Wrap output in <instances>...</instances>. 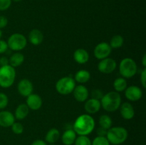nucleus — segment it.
<instances>
[{"instance_id":"9","label":"nucleus","mask_w":146,"mask_h":145,"mask_svg":"<svg viewBox=\"0 0 146 145\" xmlns=\"http://www.w3.org/2000/svg\"><path fill=\"white\" fill-rule=\"evenodd\" d=\"M117 66L116 61L111 58L101 60L98 64V69L104 74H110L113 72Z\"/></svg>"},{"instance_id":"15","label":"nucleus","mask_w":146,"mask_h":145,"mask_svg":"<svg viewBox=\"0 0 146 145\" xmlns=\"http://www.w3.org/2000/svg\"><path fill=\"white\" fill-rule=\"evenodd\" d=\"M120 112H121L122 117L127 120L133 119L135 116V109H134L133 105L129 102H125L123 104H121Z\"/></svg>"},{"instance_id":"24","label":"nucleus","mask_w":146,"mask_h":145,"mask_svg":"<svg viewBox=\"0 0 146 145\" xmlns=\"http://www.w3.org/2000/svg\"><path fill=\"white\" fill-rule=\"evenodd\" d=\"M113 88L115 92H123L127 88V81L124 78H118L114 80Z\"/></svg>"},{"instance_id":"29","label":"nucleus","mask_w":146,"mask_h":145,"mask_svg":"<svg viewBox=\"0 0 146 145\" xmlns=\"http://www.w3.org/2000/svg\"><path fill=\"white\" fill-rule=\"evenodd\" d=\"M11 127V130L15 134H21L24 132V127L20 122H14Z\"/></svg>"},{"instance_id":"33","label":"nucleus","mask_w":146,"mask_h":145,"mask_svg":"<svg viewBox=\"0 0 146 145\" xmlns=\"http://www.w3.org/2000/svg\"><path fill=\"white\" fill-rule=\"evenodd\" d=\"M8 44L4 40L0 39V54H2L5 53L8 49Z\"/></svg>"},{"instance_id":"7","label":"nucleus","mask_w":146,"mask_h":145,"mask_svg":"<svg viewBox=\"0 0 146 145\" xmlns=\"http://www.w3.org/2000/svg\"><path fill=\"white\" fill-rule=\"evenodd\" d=\"M7 44L9 48L12 51H19L27 46V40L23 34L16 33L9 38Z\"/></svg>"},{"instance_id":"30","label":"nucleus","mask_w":146,"mask_h":145,"mask_svg":"<svg viewBox=\"0 0 146 145\" xmlns=\"http://www.w3.org/2000/svg\"><path fill=\"white\" fill-rule=\"evenodd\" d=\"M9 103V98L5 93L0 92V109L7 107Z\"/></svg>"},{"instance_id":"23","label":"nucleus","mask_w":146,"mask_h":145,"mask_svg":"<svg viewBox=\"0 0 146 145\" xmlns=\"http://www.w3.org/2000/svg\"><path fill=\"white\" fill-rule=\"evenodd\" d=\"M91 78V74L86 70H81L75 74V81L79 83L87 82Z\"/></svg>"},{"instance_id":"31","label":"nucleus","mask_w":146,"mask_h":145,"mask_svg":"<svg viewBox=\"0 0 146 145\" xmlns=\"http://www.w3.org/2000/svg\"><path fill=\"white\" fill-rule=\"evenodd\" d=\"M11 0H0V11H5L10 7Z\"/></svg>"},{"instance_id":"34","label":"nucleus","mask_w":146,"mask_h":145,"mask_svg":"<svg viewBox=\"0 0 146 145\" xmlns=\"http://www.w3.org/2000/svg\"><path fill=\"white\" fill-rule=\"evenodd\" d=\"M8 24V19L4 16H0V29L5 28Z\"/></svg>"},{"instance_id":"28","label":"nucleus","mask_w":146,"mask_h":145,"mask_svg":"<svg viewBox=\"0 0 146 145\" xmlns=\"http://www.w3.org/2000/svg\"><path fill=\"white\" fill-rule=\"evenodd\" d=\"M91 145H110L106 136H96L91 142Z\"/></svg>"},{"instance_id":"5","label":"nucleus","mask_w":146,"mask_h":145,"mask_svg":"<svg viewBox=\"0 0 146 145\" xmlns=\"http://www.w3.org/2000/svg\"><path fill=\"white\" fill-rule=\"evenodd\" d=\"M137 71H138L137 64L132 58H125L120 63L119 72L123 78H132L136 74Z\"/></svg>"},{"instance_id":"6","label":"nucleus","mask_w":146,"mask_h":145,"mask_svg":"<svg viewBox=\"0 0 146 145\" xmlns=\"http://www.w3.org/2000/svg\"><path fill=\"white\" fill-rule=\"evenodd\" d=\"M76 87V81L71 77H64L57 81L56 90L59 94L66 95L71 93Z\"/></svg>"},{"instance_id":"11","label":"nucleus","mask_w":146,"mask_h":145,"mask_svg":"<svg viewBox=\"0 0 146 145\" xmlns=\"http://www.w3.org/2000/svg\"><path fill=\"white\" fill-rule=\"evenodd\" d=\"M125 95L128 100L135 102L142 98L143 91L139 87L131 85L125 90Z\"/></svg>"},{"instance_id":"14","label":"nucleus","mask_w":146,"mask_h":145,"mask_svg":"<svg viewBox=\"0 0 146 145\" xmlns=\"http://www.w3.org/2000/svg\"><path fill=\"white\" fill-rule=\"evenodd\" d=\"M15 122V117L9 111L0 112V126L3 127H9Z\"/></svg>"},{"instance_id":"10","label":"nucleus","mask_w":146,"mask_h":145,"mask_svg":"<svg viewBox=\"0 0 146 145\" xmlns=\"http://www.w3.org/2000/svg\"><path fill=\"white\" fill-rule=\"evenodd\" d=\"M33 84L27 78L21 80L17 85V90H18L19 93L23 97H28L31 95L33 92Z\"/></svg>"},{"instance_id":"21","label":"nucleus","mask_w":146,"mask_h":145,"mask_svg":"<svg viewBox=\"0 0 146 145\" xmlns=\"http://www.w3.org/2000/svg\"><path fill=\"white\" fill-rule=\"evenodd\" d=\"M60 138V132L56 128H52L48 131L46 135V142L48 144H55Z\"/></svg>"},{"instance_id":"1","label":"nucleus","mask_w":146,"mask_h":145,"mask_svg":"<svg viewBox=\"0 0 146 145\" xmlns=\"http://www.w3.org/2000/svg\"><path fill=\"white\" fill-rule=\"evenodd\" d=\"M95 128V121L88 114H84L76 118L73 126L74 132L78 135L87 136L94 131Z\"/></svg>"},{"instance_id":"26","label":"nucleus","mask_w":146,"mask_h":145,"mask_svg":"<svg viewBox=\"0 0 146 145\" xmlns=\"http://www.w3.org/2000/svg\"><path fill=\"white\" fill-rule=\"evenodd\" d=\"M124 39L121 35H115L112 37L110 41L109 45L112 48H121L123 45Z\"/></svg>"},{"instance_id":"36","label":"nucleus","mask_w":146,"mask_h":145,"mask_svg":"<svg viewBox=\"0 0 146 145\" xmlns=\"http://www.w3.org/2000/svg\"><path fill=\"white\" fill-rule=\"evenodd\" d=\"M107 131H108L107 129H104V128L101 127H100L99 128H98L96 132H97V134H98V136H106Z\"/></svg>"},{"instance_id":"27","label":"nucleus","mask_w":146,"mask_h":145,"mask_svg":"<svg viewBox=\"0 0 146 145\" xmlns=\"http://www.w3.org/2000/svg\"><path fill=\"white\" fill-rule=\"evenodd\" d=\"M75 145H91V141L89 138L85 135H79L76 139Z\"/></svg>"},{"instance_id":"39","label":"nucleus","mask_w":146,"mask_h":145,"mask_svg":"<svg viewBox=\"0 0 146 145\" xmlns=\"http://www.w3.org/2000/svg\"><path fill=\"white\" fill-rule=\"evenodd\" d=\"M142 63H143V65L144 68H145V66H146V55L145 54L143 55V57Z\"/></svg>"},{"instance_id":"37","label":"nucleus","mask_w":146,"mask_h":145,"mask_svg":"<svg viewBox=\"0 0 146 145\" xmlns=\"http://www.w3.org/2000/svg\"><path fill=\"white\" fill-rule=\"evenodd\" d=\"M7 65H9V59L6 56H1L0 58V66H5Z\"/></svg>"},{"instance_id":"32","label":"nucleus","mask_w":146,"mask_h":145,"mask_svg":"<svg viewBox=\"0 0 146 145\" xmlns=\"http://www.w3.org/2000/svg\"><path fill=\"white\" fill-rule=\"evenodd\" d=\"M104 95V94L103 93V92L101 90L96 89L92 91V92H91V97H92L91 98H94V99L100 100H101V98H103Z\"/></svg>"},{"instance_id":"20","label":"nucleus","mask_w":146,"mask_h":145,"mask_svg":"<svg viewBox=\"0 0 146 145\" xmlns=\"http://www.w3.org/2000/svg\"><path fill=\"white\" fill-rule=\"evenodd\" d=\"M29 113V108L28 107L27 104H20L16 109L14 117L19 120H22L28 116Z\"/></svg>"},{"instance_id":"19","label":"nucleus","mask_w":146,"mask_h":145,"mask_svg":"<svg viewBox=\"0 0 146 145\" xmlns=\"http://www.w3.org/2000/svg\"><path fill=\"white\" fill-rule=\"evenodd\" d=\"M76 139V133L74 129H69L66 130L61 136V141L64 145H72Z\"/></svg>"},{"instance_id":"41","label":"nucleus","mask_w":146,"mask_h":145,"mask_svg":"<svg viewBox=\"0 0 146 145\" xmlns=\"http://www.w3.org/2000/svg\"><path fill=\"white\" fill-rule=\"evenodd\" d=\"M11 1H16V2H18V1H21V0H11Z\"/></svg>"},{"instance_id":"16","label":"nucleus","mask_w":146,"mask_h":145,"mask_svg":"<svg viewBox=\"0 0 146 145\" xmlns=\"http://www.w3.org/2000/svg\"><path fill=\"white\" fill-rule=\"evenodd\" d=\"M101 101L98 100L94 99V98H91V99L86 100L85 105H84L85 110L86 111L88 115L97 113L101 109Z\"/></svg>"},{"instance_id":"3","label":"nucleus","mask_w":146,"mask_h":145,"mask_svg":"<svg viewBox=\"0 0 146 145\" xmlns=\"http://www.w3.org/2000/svg\"><path fill=\"white\" fill-rule=\"evenodd\" d=\"M128 136V131L125 128L122 127H114L108 129L106 138L110 144L119 145L125 142Z\"/></svg>"},{"instance_id":"40","label":"nucleus","mask_w":146,"mask_h":145,"mask_svg":"<svg viewBox=\"0 0 146 145\" xmlns=\"http://www.w3.org/2000/svg\"><path fill=\"white\" fill-rule=\"evenodd\" d=\"M1 36H2V31H1V30L0 29V39H1Z\"/></svg>"},{"instance_id":"13","label":"nucleus","mask_w":146,"mask_h":145,"mask_svg":"<svg viewBox=\"0 0 146 145\" xmlns=\"http://www.w3.org/2000/svg\"><path fill=\"white\" fill-rule=\"evenodd\" d=\"M73 92H74V98L78 102H83L88 100V90L86 87L84 85H79L78 86H76Z\"/></svg>"},{"instance_id":"17","label":"nucleus","mask_w":146,"mask_h":145,"mask_svg":"<svg viewBox=\"0 0 146 145\" xmlns=\"http://www.w3.org/2000/svg\"><path fill=\"white\" fill-rule=\"evenodd\" d=\"M29 40L30 43L34 45H38L44 41V34L40 30L33 29L29 34Z\"/></svg>"},{"instance_id":"35","label":"nucleus","mask_w":146,"mask_h":145,"mask_svg":"<svg viewBox=\"0 0 146 145\" xmlns=\"http://www.w3.org/2000/svg\"><path fill=\"white\" fill-rule=\"evenodd\" d=\"M141 82L144 88H146V69L144 68L143 71L141 72Z\"/></svg>"},{"instance_id":"18","label":"nucleus","mask_w":146,"mask_h":145,"mask_svg":"<svg viewBox=\"0 0 146 145\" xmlns=\"http://www.w3.org/2000/svg\"><path fill=\"white\" fill-rule=\"evenodd\" d=\"M74 58L78 64H85L89 60V54L86 50L84 48H78L74 52Z\"/></svg>"},{"instance_id":"4","label":"nucleus","mask_w":146,"mask_h":145,"mask_svg":"<svg viewBox=\"0 0 146 145\" xmlns=\"http://www.w3.org/2000/svg\"><path fill=\"white\" fill-rule=\"evenodd\" d=\"M16 78L15 68L10 65L0 66V86L8 88L14 84Z\"/></svg>"},{"instance_id":"38","label":"nucleus","mask_w":146,"mask_h":145,"mask_svg":"<svg viewBox=\"0 0 146 145\" xmlns=\"http://www.w3.org/2000/svg\"><path fill=\"white\" fill-rule=\"evenodd\" d=\"M31 145H47L46 142L41 139H36L31 143Z\"/></svg>"},{"instance_id":"22","label":"nucleus","mask_w":146,"mask_h":145,"mask_svg":"<svg viewBox=\"0 0 146 145\" xmlns=\"http://www.w3.org/2000/svg\"><path fill=\"white\" fill-rule=\"evenodd\" d=\"M24 56L21 53H15L10 57L9 60V63L13 68L19 67L24 63Z\"/></svg>"},{"instance_id":"25","label":"nucleus","mask_w":146,"mask_h":145,"mask_svg":"<svg viewBox=\"0 0 146 145\" xmlns=\"http://www.w3.org/2000/svg\"><path fill=\"white\" fill-rule=\"evenodd\" d=\"M112 119L108 115H103L99 118V125L101 127L106 129H109L112 126Z\"/></svg>"},{"instance_id":"2","label":"nucleus","mask_w":146,"mask_h":145,"mask_svg":"<svg viewBox=\"0 0 146 145\" xmlns=\"http://www.w3.org/2000/svg\"><path fill=\"white\" fill-rule=\"evenodd\" d=\"M121 104V95L115 91H111L104 95L101 100V107L107 112H115L120 107Z\"/></svg>"},{"instance_id":"42","label":"nucleus","mask_w":146,"mask_h":145,"mask_svg":"<svg viewBox=\"0 0 146 145\" xmlns=\"http://www.w3.org/2000/svg\"><path fill=\"white\" fill-rule=\"evenodd\" d=\"M49 145H56L55 144H49Z\"/></svg>"},{"instance_id":"8","label":"nucleus","mask_w":146,"mask_h":145,"mask_svg":"<svg viewBox=\"0 0 146 145\" xmlns=\"http://www.w3.org/2000/svg\"><path fill=\"white\" fill-rule=\"evenodd\" d=\"M112 51V48L109 44L106 42H101L97 44L94 48V53L96 58L98 60H102L108 58Z\"/></svg>"},{"instance_id":"12","label":"nucleus","mask_w":146,"mask_h":145,"mask_svg":"<svg viewBox=\"0 0 146 145\" xmlns=\"http://www.w3.org/2000/svg\"><path fill=\"white\" fill-rule=\"evenodd\" d=\"M42 99L37 94H33L29 95L27 99V105L29 109L32 110H38L42 106Z\"/></svg>"}]
</instances>
